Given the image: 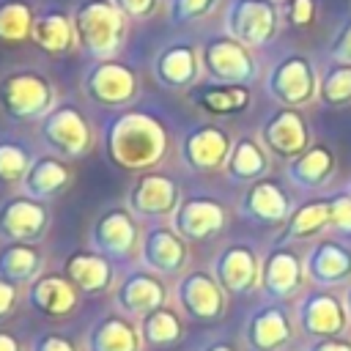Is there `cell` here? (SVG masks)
<instances>
[{
	"label": "cell",
	"instance_id": "obj_23",
	"mask_svg": "<svg viewBox=\"0 0 351 351\" xmlns=\"http://www.w3.org/2000/svg\"><path fill=\"white\" fill-rule=\"evenodd\" d=\"M69 181H71V170H69V165L63 159L38 156V159H33V165H30V170L22 178L19 186H22V195L47 203V200L58 197L69 186Z\"/></svg>",
	"mask_w": 351,
	"mask_h": 351
},
{
	"label": "cell",
	"instance_id": "obj_19",
	"mask_svg": "<svg viewBox=\"0 0 351 351\" xmlns=\"http://www.w3.org/2000/svg\"><path fill=\"white\" fill-rule=\"evenodd\" d=\"M197 74H200L197 49L192 44H184V41L167 44L165 49H159V55L154 60V77L167 90L192 88L197 82Z\"/></svg>",
	"mask_w": 351,
	"mask_h": 351
},
{
	"label": "cell",
	"instance_id": "obj_3",
	"mask_svg": "<svg viewBox=\"0 0 351 351\" xmlns=\"http://www.w3.org/2000/svg\"><path fill=\"white\" fill-rule=\"evenodd\" d=\"M55 104V88L36 69H16L0 77V110L11 121H41Z\"/></svg>",
	"mask_w": 351,
	"mask_h": 351
},
{
	"label": "cell",
	"instance_id": "obj_28",
	"mask_svg": "<svg viewBox=\"0 0 351 351\" xmlns=\"http://www.w3.org/2000/svg\"><path fill=\"white\" fill-rule=\"evenodd\" d=\"M266 156L261 151V145L252 140V137H241L230 145V154H228V162H225V170L233 181H255L266 173Z\"/></svg>",
	"mask_w": 351,
	"mask_h": 351
},
{
	"label": "cell",
	"instance_id": "obj_1",
	"mask_svg": "<svg viewBox=\"0 0 351 351\" xmlns=\"http://www.w3.org/2000/svg\"><path fill=\"white\" fill-rule=\"evenodd\" d=\"M167 145V129L154 115L137 110L118 112L104 126V154L121 170L145 173L156 167L165 159Z\"/></svg>",
	"mask_w": 351,
	"mask_h": 351
},
{
	"label": "cell",
	"instance_id": "obj_30",
	"mask_svg": "<svg viewBox=\"0 0 351 351\" xmlns=\"http://www.w3.org/2000/svg\"><path fill=\"white\" fill-rule=\"evenodd\" d=\"M192 101L206 110V112H214V115H230V112H239L247 107L250 101V90L241 88V85H214V88H200L192 93Z\"/></svg>",
	"mask_w": 351,
	"mask_h": 351
},
{
	"label": "cell",
	"instance_id": "obj_29",
	"mask_svg": "<svg viewBox=\"0 0 351 351\" xmlns=\"http://www.w3.org/2000/svg\"><path fill=\"white\" fill-rule=\"evenodd\" d=\"M33 8L27 0H0V44H22L33 30Z\"/></svg>",
	"mask_w": 351,
	"mask_h": 351
},
{
	"label": "cell",
	"instance_id": "obj_4",
	"mask_svg": "<svg viewBox=\"0 0 351 351\" xmlns=\"http://www.w3.org/2000/svg\"><path fill=\"white\" fill-rule=\"evenodd\" d=\"M82 90L90 101H96L101 107H126L137 99L140 80H137L134 69H129L126 63L101 58L85 71Z\"/></svg>",
	"mask_w": 351,
	"mask_h": 351
},
{
	"label": "cell",
	"instance_id": "obj_5",
	"mask_svg": "<svg viewBox=\"0 0 351 351\" xmlns=\"http://www.w3.org/2000/svg\"><path fill=\"white\" fill-rule=\"evenodd\" d=\"M41 140L60 156L66 159H80L90 151L93 145V134L90 126L85 121V115L74 107V104H58L52 107L38 126Z\"/></svg>",
	"mask_w": 351,
	"mask_h": 351
},
{
	"label": "cell",
	"instance_id": "obj_25",
	"mask_svg": "<svg viewBox=\"0 0 351 351\" xmlns=\"http://www.w3.org/2000/svg\"><path fill=\"white\" fill-rule=\"evenodd\" d=\"M263 140L280 156H299L307 143V132H304L302 118L293 110H280L266 121Z\"/></svg>",
	"mask_w": 351,
	"mask_h": 351
},
{
	"label": "cell",
	"instance_id": "obj_14",
	"mask_svg": "<svg viewBox=\"0 0 351 351\" xmlns=\"http://www.w3.org/2000/svg\"><path fill=\"white\" fill-rule=\"evenodd\" d=\"M200 66H206V71L228 85H241L247 82L255 69H252V58L247 55L244 44L236 38H211L203 44L200 49Z\"/></svg>",
	"mask_w": 351,
	"mask_h": 351
},
{
	"label": "cell",
	"instance_id": "obj_36",
	"mask_svg": "<svg viewBox=\"0 0 351 351\" xmlns=\"http://www.w3.org/2000/svg\"><path fill=\"white\" fill-rule=\"evenodd\" d=\"M27 351H82L74 337L63 332H36L27 343Z\"/></svg>",
	"mask_w": 351,
	"mask_h": 351
},
{
	"label": "cell",
	"instance_id": "obj_17",
	"mask_svg": "<svg viewBox=\"0 0 351 351\" xmlns=\"http://www.w3.org/2000/svg\"><path fill=\"white\" fill-rule=\"evenodd\" d=\"M173 228L186 241H206L225 228V208L211 197H184L173 214Z\"/></svg>",
	"mask_w": 351,
	"mask_h": 351
},
{
	"label": "cell",
	"instance_id": "obj_39",
	"mask_svg": "<svg viewBox=\"0 0 351 351\" xmlns=\"http://www.w3.org/2000/svg\"><path fill=\"white\" fill-rule=\"evenodd\" d=\"M118 5V11L126 16V19H148L154 11H156V0H112Z\"/></svg>",
	"mask_w": 351,
	"mask_h": 351
},
{
	"label": "cell",
	"instance_id": "obj_22",
	"mask_svg": "<svg viewBox=\"0 0 351 351\" xmlns=\"http://www.w3.org/2000/svg\"><path fill=\"white\" fill-rule=\"evenodd\" d=\"M269 93L282 104H302L313 96V71L304 58H285L269 77Z\"/></svg>",
	"mask_w": 351,
	"mask_h": 351
},
{
	"label": "cell",
	"instance_id": "obj_35",
	"mask_svg": "<svg viewBox=\"0 0 351 351\" xmlns=\"http://www.w3.org/2000/svg\"><path fill=\"white\" fill-rule=\"evenodd\" d=\"M214 5H217V0H170V22H176V25L195 22V19L206 16Z\"/></svg>",
	"mask_w": 351,
	"mask_h": 351
},
{
	"label": "cell",
	"instance_id": "obj_32",
	"mask_svg": "<svg viewBox=\"0 0 351 351\" xmlns=\"http://www.w3.org/2000/svg\"><path fill=\"white\" fill-rule=\"evenodd\" d=\"M282 313L280 310H261L250 318L247 340L255 348H271L282 340Z\"/></svg>",
	"mask_w": 351,
	"mask_h": 351
},
{
	"label": "cell",
	"instance_id": "obj_11",
	"mask_svg": "<svg viewBox=\"0 0 351 351\" xmlns=\"http://www.w3.org/2000/svg\"><path fill=\"white\" fill-rule=\"evenodd\" d=\"M181 203V192L178 184L170 176L145 170L134 178L129 195H126V206L134 217L140 219H165L173 217L176 208Z\"/></svg>",
	"mask_w": 351,
	"mask_h": 351
},
{
	"label": "cell",
	"instance_id": "obj_43",
	"mask_svg": "<svg viewBox=\"0 0 351 351\" xmlns=\"http://www.w3.org/2000/svg\"><path fill=\"white\" fill-rule=\"evenodd\" d=\"M200 351H236L228 340H214V343H208V346H203Z\"/></svg>",
	"mask_w": 351,
	"mask_h": 351
},
{
	"label": "cell",
	"instance_id": "obj_20",
	"mask_svg": "<svg viewBox=\"0 0 351 351\" xmlns=\"http://www.w3.org/2000/svg\"><path fill=\"white\" fill-rule=\"evenodd\" d=\"M217 282L228 291V293H247L255 288L258 282V261L252 255L250 247L241 244H230L225 247L217 258H214V271Z\"/></svg>",
	"mask_w": 351,
	"mask_h": 351
},
{
	"label": "cell",
	"instance_id": "obj_9",
	"mask_svg": "<svg viewBox=\"0 0 351 351\" xmlns=\"http://www.w3.org/2000/svg\"><path fill=\"white\" fill-rule=\"evenodd\" d=\"M112 304L118 313L140 321L145 313L167 304V285L156 271H151L145 266L129 269L112 291Z\"/></svg>",
	"mask_w": 351,
	"mask_h": 351
},
{
	"label": "cell",
	"instance_id": "obj_13",
	"mask_svg": "<svg viewBox=\"0 0 351 351\" xmlns=\"http://www.w3.org/2000/svg\"><path fill=\"white\" fill-rule=\"evenodd\" d=\"M277 30V11L269 0H233L228 8V33L247 44L261 47Z\"/></svg>",
	"mask_w": 351,
	"mask_h": 351
},
{
	"label": "cell",
	"instance_id": "obj_2",
	"mask_svg": "<svg viewBox=\"0 0 351 351\" xmlns=\"http://www.w3.org/2000/svg\"><path fill=\"white\" fill-rule=\"evenodd\" d=\"M74 30L80 47L93 58H112L126 38V16L112 0H82L74 14Z\"/></svg>",
	"mask_w": 351,
	"mask_h": 351
},
{
	"label": "cell",
	"instance_id": "obj_31",
	"mask_svg": "<svg viewBox=\"0 0 351 351\" xmlns=\"http://www.w3.org/2000/svg\"><path fill=\"white\" fill-rule=\"evenodd\" d=\"M33 165V154L25 143L19 140H0V184L11 186V184H22V178L27 176Z\"/></svg>",
	"mask_w": 351,
	"mask_h": 351
},
{
	"label": "cell",
	"instance_id": "obj_10",
	"mask_svg": "<svg viewBox=\"0 0 351 351\" xmlns=\"http://www.w3.org/2000/svg\"><path fill=\"white\" fill-rule=\"evenodd\" d=\"M186 261V239L173 225H151L140 236V263L159 277H181Z\"/></svg>",
	"mask_w": 351,
	"mask_h": 351
},
{
	"label": "cell",
	"instance_id": "obj_15",
	"mask_svg": "<svg viewBox=\"0 0 351 351\" xmlns=\"http://www.w3.org/2000/svg\"><path fill=\"white\" fill-rule=\"evenodd\" d=\"M143 335L134 318L123 313H104L99 315L82 340V351H143Z\"/></svg>",
	"mask_w": 351,
	"mask_h": 351
},
{
	"label": "cell",
	"instance_id": "obj_16",
	"mask_svg": "<svg viewBox=\"0 0 351 351\" xmlns=\"http://www.w3.org/2000/svg\"><path fill=\"white\" fill-rule=\"evenodd\" d=\"M228 154H230L228 134L219 126H211V123L189 129L181 140V159H184L186 167H192L197 173L219 170L228 162Z\"/></svg>",
	"mask_w": 351,
	"mask_h": 351
},
{
	"label": "cell",
	"instance_id": "obj_41",
	"mask_svg": "<svg viewBox=\"0 0 351 351\" xmlns=\"http://www.w3.org/2000/svg\"><path fill=\"white\" fill-rule=\"evenodd\" d=\"M310 14H313V3L310 0H293L291 3V19H293V25H307L310 22Z\"/></svg>",
	"mask_w": 351,
	"mask_h": 351
},
{
	"label": "cell",
	"instance_id": "obj_34",
	"mask_svg": "<svg viewBox=\"0 0 351 351\" xmlns=\"http://www.w3.org/2000/svg\"><path fill=\"white\" fill-rule=\"evenodd\" d=\"M293 280H296V263H293V258L288 252L269 255L266 269H263V285L271 293H285V291H291Z\"/></svg>",
	"mask_w": 351,
	"mask_h": 351
},
{
	"label": "cell",
	"instance_id": "obj_37",
	"mask_svg": "<svg viewBox=\"0 0 351 351\" xmlns=\"http://www.w3.org/2000/svg\"><path fill=\"white\" fill-rule=\"evenodd\" d=\"M348 96H351V66H340L324 80V99L346 101Z\"/></svg>",
	"mask_w": 351,
	"mask_h": 351
},
{
	"label": "cell",
	"instance_id": "obj_27",
	"mask_svg": "<svg viewBox=\"0 0 351 351\" xmlns=\"http://www.w3.org/2000/svg\"><path fill=\"white\" fill-rule=\"evenodd\" d=\"M241 211L258 222H280L288 214V200L274 181H255L244 195Z\"/></svg>",
	"mask_w": 351,
	"mask_h": 351
},
{
	"label": "cell",
	"instance_id": "obj_26",
	"mask_svg": "<svg viewBox=\"0 0 351 351\" xmlns=\"http://www.w3.org/2000/svg\"><path fill=\"white\" fill-rule=\"evenodd\" d=\"M140 335H143V343L151 346V348H170L181 340L184 335V321H181V313L173 310L170 304H162L151 313H145L140 321Z\"/></svg>",
	"mask_w": 351,
	"mask_h": 351
},
{
	"label": "cell",
	"instance_id": "obj_18",
	"mask_svg": "<svg viewBox=\"0 0 351 351\" xmlns=\"http://www.w3.org/2000/svg\"><path fill=\"white\" fill-rule=\"evenodd\" d=\"M63 274L77 285L80 293L85 296H99L110 291L115 282V266L107 255L96 250H74L63 261Z\"/></svg>",
	"mask_w": 351,
	"mask_h": 351
},
{
	"label": "cell",
	"instance_id": "obj_6",
	"mask_svg": "<svg viewBox=\"0 0 351 351\" xmlns=\"http://www.w3.org/2000/svg\"><path fill=\"white\" fill-rule=\"evenodd\" d=\"M49 219L52 214L44 200H36L19 192L0 203V239L38 244L49 230Z\"/></svg>",
	"mask_w": 351,
	"mask_h": 351
},
{
	"label": "cell",
	"instance_id": "obj_7",
	"mask_svg": "<svg viewBox=\"0 0 351 351\" xmlns=\"http://www.w3.org/2000/svg\"><path fill=\"white\" fill-rule=\"evenodd\" d=\"M225 288L217 282L214 274L195 269L178 277L176 282V304L189 321H217L225 313Z\"/></svg>",
	"mask_w": 351,
	"mask_h": 351
},
{
	"label": "cell",
	"instance_id": "obj_40",
	"mask_svg": "<svg viewBox=\"0 0 351 351\" xmlns=\"http://www.w3.org/2000/svg\"><path fill=\"white\" fill-rule=\"evenodd\" d=\"M16 302H19V285L0 277V321H5L16 310Z\"/></svg>",
	"mask_w": 351,
	"mask_h": 351
},
{
	"label": "cell",
	"instance_id": "obj_8",
	"mask_svg": "<svg viewBox=\"0 0 351 351\" xmlns=\"http://www.w3.org/2000/svg\"><path fill=\"white\" fill-rule=\"evenodd\" d=\"M90 247L110 261H126L140 247V230L129 208H104L90 225Z\"/></svg>",
	"mask_w": 351,
	"mask_h": 351
},
{
	"label": "cell",
	"instance_id": "obj_24",
	"mask_svg": "<svg viewBox=\"0 0 351 351\" xmlns=\"http://www.w3.org/2000/svg\"><path fill=\"white\" fill-rule=\"evenodd\" d=\"M44 271V252L38 244L5 241L0 247V277L14 285H30Z\"/></svg>",
	"mask_w": 351,
	"mask_h": 351
},
{
	"label": "cell",
	"instance_id": "obj_33",
	"mask_svg": "<svg viewBox=\"0 0 351 351\" xmlns=\"http://www.w3.org/2000/svg\"><path fill=\"white\" fill-rule=\"evenodd\" d=\"M329 151L326 148H315V151H307V154H299V159L288 167L291 178L302 186H313L318 181H324V176L329 173Z\"/></svg>",
	"mask_w": 351,
	"mask_h": 351
},
{
	"label": "cell",
	"instance_id": "obj_38",
	"mask_svg": "<svg viewBox=\"0 0 351 351\" xmlns=\"http://www.w3.org/2000/svg\"><path fill=\"white\" fill-rule=\"evenodd\" d=\"M326 217V206H304L302 211H296L293 222H291V236H302L307 230H313L315 225H321V219Z\"/></svg>",
	"mask_w": 351,
	"mask_h": 351
},
{
	"label": "cell",
	"instance_id": "obj_21",
	"mask_svg": "<svg viewBox=\"0 0 351 351\" xmlns=\"http://www.w3.org/2000/svg\"><path fill=\"white\" fill-rule=\"evenodd\" d=\"M30 41L47 55H66L77 41L74 19L60 8H47L33 19Z\"/></svg>",
	"mask_w": 351,
	"mask_h": 351
},
{
	"label": "cell",
	"instance_id": "obj_12",
	"mask_svg": "<svg viewBox=\"0 0 351 351\" xmlns=\"http://www.w3.org/2000/svg\"><path fill=\"white\" fill-rule=\"evenodd\" d=\"M25 302L44 318H66L80 304L77 285L63 271H41L25 291Z\"/></svg>",
	"mask_w": 351,
	"mask_h": 351
},
{
	"label": "cell",
	"instance_id": "obj_42",
	"mask_svg": "<svg viewBox=\"0 0 351 351\" xmlns=\"http://www.w3.org/2000/svg\"><path fill=\"white\" fill-rule=\"evenodd\" d=\"M0 351H22L19 337L11 329H3V326H0Z\"/></svg>",
	"mask_w": 351,
	"mask_h": 351
}]
</instances>
